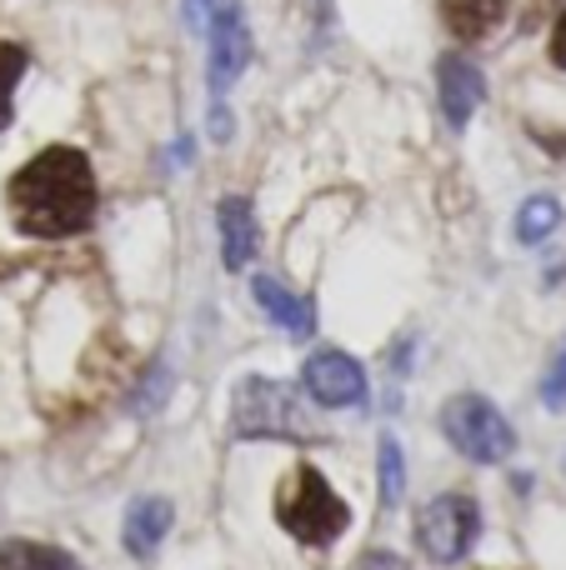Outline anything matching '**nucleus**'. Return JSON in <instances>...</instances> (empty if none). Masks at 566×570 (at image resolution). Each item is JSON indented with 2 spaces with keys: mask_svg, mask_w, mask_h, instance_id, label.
<instances>
[{
  "mask_svg": "<svg viewBox=\"0 0 566 570\" xmlns=\"http://www.w3.org/2000/svg\"><path fill=\"white\" fill-rule=\"evenodd\" d=\"M6 206L20 236H36V240L80 236L90 226V216H96V170H90L86 150L50 146L40 156H30L10 176Z\"/></svg>",
  "mask_w": 566,
  "mask_h": 570,
  "instance_id": "1",
  "label": "nucleus"
},
{
  "mask_svg": "<svg viewBox=\"0 0 566 570\" xmlns=\"http://www.w3.org/2000/svg\"><path fill=\"white\" fill-rule=\"evenodd\" d=\"M231 431L241 441H316V425H311L301 395L286 381H271V375H246L236 385Z\"/></svg>",
  "mask_w": 566,
  "mask_h": 570,
  "instance_id": "2",
  "label": "nucleus"
},
{
  "mask_svg": "<svg viewBox=\"0 0 566 570\" xmlns=\"http://www.w3.org/2000/svg\"><path fill=\"white\" fill-rule=\"evenodd\" d=\"M276 521L286 525L301 546H331L351 525V511L326 485V475H321L316 465H301L276 491Z\"/></svg>",
  "mask_w": 566,
  "mask_h": 570,
  "instance_id": "3",
  "label": "nucleus"
},
{
  "mask_svg": "<svg viewBox=\"0 0 566 570\" xmlns=\"http://www.w3.org/2000/svg\"><path fill=\"white\" fill-rule=\"evenodd\" d=\"M441 435L477 465H501L517 451V431L487 395H451L441 405Z\"/></svg>",
  "mask_w": 566,
  "mask_h": 570,
  "instance_id": "4",
  "label": "nucleus"
},
{
  "mask_svg": "<svg viewBox=\"0 0 566 570\" xmlns=\"http://www.w3.org/2000/svg\"><path fill=\"white\" fill-rule=\"evenodd\" d=\"M477 535H481V505L461 491L437 495V501H427L417 511V546H421V556L437 566L461 561V556L477 546Z\"/></svg>",
  "mask_w": 566,
  "mask_h": 570,
  "instance_id": "5",
  "label": "nucleus"
},
{
  "mask_svg": "<svg viewBox=\"0 0 566 570\" xmlns=\"http://www.w3.org/2000/svg\"><path fill=\"white\" fill-rule=\"evenodd\" d=\"M206 36H211V60H206V80H211V96H226L236 86V76L251 66V26H246V10L241 0H216L206 20Z\"/></svg>",
  "mask_w": 566,
  "mask_h": 570,
  "instance_id": "6",
  "label": "nucleus"
},
{
  "mask_svg": "<svg viewBox=\"0 0 566 570\" xmlns=\"http://www.w3.org/2000/svg\"><path fill=\"white\" fill-rule=\"evenodd\" d=\"M301 385H306V395L316 405H326V411L367 401V371H361L347 351H316L306 361V371H301Z\"/></svg>",
  "mask_w": 566,
  "mask_h": 570,
  "instance_id": "7",
  "label": "nucleus"
},
{
  "mask_svg": "<svg viewBox=\"0 0 566 570\" xmlns=\"http://www.w3.org/2000/svg\"><path fill=\"white\" fill-rule=\"evenodd\" d=\"M437 96H441L447 126L461 130L471 116H477L481 100H487V76H481L467 56H441L437 60Z\"/></svg>",
  "mask_w": 566,
  "mask_h": 570,
  "instance_id": "8",
  "label": "nucleus"
},
{
  "mask_svg": "<svg viewBox=\"0 0 566 570\" xmlns=\"http://www.w3.org/2000/svg\"><path fill=\"white\" fill-rule=\"evenodd\" d=\"M216 226H221V256H226V271H246V261H256V246H261L251 200L246 196H226L216 206Z\"/></svg>",
  "mask_w": 566,
  "mask_h": 570,
  "instance_id": "9",
  "label": "nucleus"
},
{
  "mask_svg": "<svg viewBox=\"0 0 566 570\" xmlns=\"http://www.w3.org/2000/svg\"><path fill=\"white\" fill-rule=\"evenodd\" d=\"M251 295H256L261 311H266L286 335H296V341H306V335L316 331V311H311V301L296 295L291 285H281L276 276H256L251 281Z\"/></svg>",
  "mask_w": 566,
  "mask_h": 570,
  "instance_id": "10",
  "label": "nucleus"
},
{
  "mask_svg": "<svg viewBox=\"0 0 566 570\" xmlns=\"http://www.w3.org/2000/svg\"><path fill=\"white\" fill-rule=\"evenodd\" d=\"M170 521H176V505L166 495H140L126 511V525H120V541H126L130 556H150L160 541H166Z\"/></svg>",
  "mask_w": 566,
  "mask_h": 570,
  "instance_id": "11",
  "label": "nucleus"
},
{
  "mask_svg": "<svg viewBox=\"0 0 566 570\" xmlns=\"http://www.w3.org/2000/svg\"><path fill=\"white\" fill-rule=\"evenodd\" d=\"M511 0H441V20L457 40H487L507 20Z\"/></svg>",
  "mask_w": 566,
  "mask_h": 570,
  "instance_id": "12",
  "label": "nucleus"
},
{
  "mask_svg": "<svg viewBox=\"0 0 566 570\" xmlns=\"http://www.w3.org/2000/svg\"><path fill=\"white\" fill-rule=\"evenodd\" d=\"M0 570H80L60 546L40 541H0Z\"/></svg>",
  "mask_w": 566,
  "mask_h": 570,
  "instance_id": "13",
  "label": "nucleus"
},
{
  "mask_svg": "<svg viewBox=\"0 0 566 570\" xmlns=\"http://www.w3.org/2000/svg\"><path fill=\"white\" fill-rule=\"evenodd\" d=\"M557 226H562V206L552 196H531L527 206L517 210V240H521V246H537V240H547Z\"/></svg>",
  "mask_w": 566,
  "mask_h": 570,
  "instance_id": "14",
  "label": "nucleus"
},
{
  "mask_svg": "<svg viewBox=\"0 0 566 570\" xmlns=\"http://www.w3.org/2000/svg\"><path fill=\"white\" fill-rule=\"evenodd\" d=\"M30 56L26 46H16V40H0V130L10 126V116H16V106H10V96H16L20 76H26Z\"/></svg>",
  "mask_w": 566,
  "mask_h": 570,
  "instance_id": "15",
  "label": "nucleus"
},
{
  "mask_svg": "<svg viewBox=\"0 0 566 570\" xmlns=\"http://www.w3.org/2000/svg\"><path fill=\"white\" fill-rule=\"evenodd\" d=\"M381 501L387 505H401V495H407V461H401V445L391 441V435H381Z\"/></svg>",
  "mask_w": 566,
  "mask_h": 570,
  "instance_id": "16",
  "label": "nucleus"
},
{
  "mask_svg": "<svg viewBox=\"0 0 566 570\" xmlns=\"http://www.w3.org/2000/svg\"><path fill=\"white\" fill-rule=\"evenodd\" d=\"M541 401H547L552 411H562V405H566V345L557 351V361H552L547 381H541Z\"/></svg>",
  "mask_w": 566,
  "mask_h": 570,
  "instance_id": "17",
  "label": "nucleus"
},
{
  "mask_svg": "<svg viewBox=\"0 0 566 570\" xmlns=\"http://www.w3.org/2000/svg\"><path fill=\"white\" fill-rule=\"evenodd\" d=\"M552 66L566 70V10L557 16V30H552Z\"/></svg>",
  "mask_w": 566,
  "mask_h": 570,
  "instance_id": "18",
  "label": "nucleus"
},
{
  "mask_svg": "<svg viewBox=\"0 0 566 570\" xmlns=\"http://www.w3.org/2000/svg\"><path fill=\"white\" fill-rule=\"evenodd\" d=\"M211 6H216V0H186V26H191V30L206 26V10H211Z\"/></svg>",
  "mask_w": 566,
  "mask_h": 570,
  "instance_id": "19",
  "label": "nucleus"
}]
</instances>
